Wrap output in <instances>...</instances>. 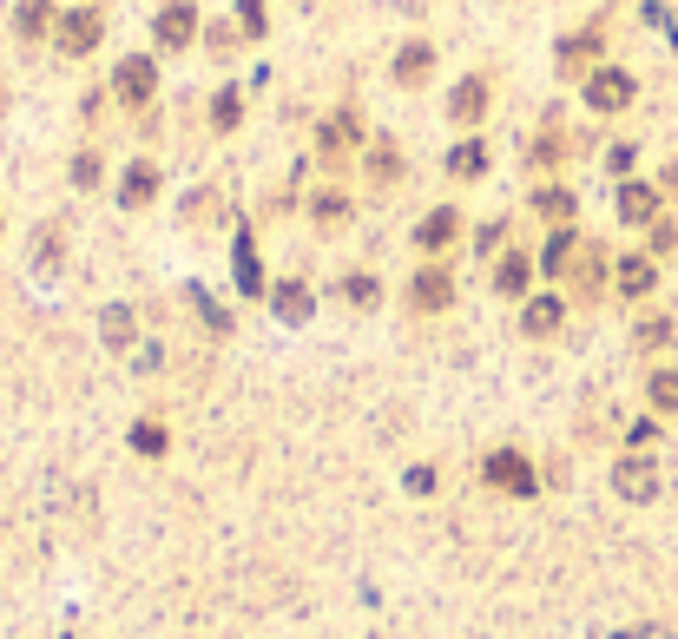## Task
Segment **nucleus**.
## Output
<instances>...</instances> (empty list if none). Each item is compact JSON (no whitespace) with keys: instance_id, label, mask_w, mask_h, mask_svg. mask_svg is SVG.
Wrapping results in <instances>:
<instances>
[{"instance_id":"2","label":"nucleus","mask_w":678,"mask_h":639,"mask_svg":"<svg viewBox=\"0 0 678 639\" xmlns=\"http://www.w3.org/2000/svg\"><path fill=\"white\" fill-rule=\"evenodd\" d=\"M632 93H639V86H632L626 66H593V73H586V106H593V112L632 106Z\"/></svg>"},{"instance_id":"18","label":"nucleus","mask_w":678,"mask_h":639,"mask_svg":"<svg viewBox=\"0 0 678 639\" xmlns=\"http://www.w3.org/2000/svg\"><path fill=\"white\" fill-rule=\"evenodd\" d=\"M652 402H659V409H678V369L652 376Z\"/></svg>"},{"instance_id":"8","label":"nucleus","mask_w":678,"mask_h":639,"mask_svg":"<svg viewBox=\"0 0 678 639\" xmlns=\"http://www.w3.org/2000/svg\"><path fill=\"white\" fill-rule=\"evenodd\" d=\"M152 185H158V165L139 159V165H126V185H119V198H126V205H145V198H152Z\"/></svg>"},{"instance_id":"10","label":"nucleus","mask_w":678,"mask_h":639,"mask_svg":"<svg viewBox=\"0 0 678 639\" xmlns=\"http://www.w3.org/2000/svg\"><path fill=\"white\" fill-rule=\"evenodd\" d=\"M652 205H659V198H652V185H626V192H619V218H626V224H646Z\"/></svg>"},{"instance_id":"6","label":"nucleus","mask_w":678,"mask_h":639,"mask_svg":"<svg viewBox=\"0 0 678 639\" xmlns=\"http://www.w3.org/2000/svg\"><path fill=\"white\" fill-rule=\"evenodd\" d=\"M481 112H488V80H461L455 99H448V119L455 126H481Z\"/></svg>"},{"instance_id":"12","label":"nucleus","mask_w":678,"mask_h":639,"mask_svg":"<svg viewBox=\"0 0 678 639\" xmlns=\"http://www.w3.org/2000/svg\"><path fill=\"white\" fill-rule=\"evenodd\" d=\"M593 53H600V33L593 27L573 33V40H560V66H567V73H580V60H593Z\"/></svg>"},{"instance_id":"14","label":"nucleus","mask_w":678,"mask_h":639,"mask_svg":"<svg viewBox=\"0 0 678 639\" xmlns=\"http://www.w3.org/2000/svg\"><path fill=\"white\" fill-rule=\"evenodd\" d=\"M448 231H455V211H435V218L415 224V244H422V251L428 244H448Z\"/></svg>"},{"instance_id":"15","label":"nucleus","mask_w":678,"mask_h":639,"mask_svg":"<svg viewBox=\"0 0 678 639\" xmlns=\"http://www.w3.org/2000/svg\"><path fill=\"white\" fill-rule=\"evenodd\" d=\"M415 304H422V310L448 304V277L442 271H422V277H415Z\"/></svg>"},{"instance_id":"13","label":"nucleus","mask_w":678,"mask_h":639,"mask_svg":"<svg viewBox=\"0 0 678 639\" xmlns=\"http://www.w3.org/2000/svg\"><path fill=\"white\" fill-rule=\"evenodd\" d=\"M652 488H659V481H652L646 462H626V468H619V495H626V501H646Z\"/></svg>"},{"instance_id":"19","label":"nucleus","mask_w":678,"mask_h":639,"mask_svg":"<svg viewBox=\"0 0 678 639\" xmlns=\"http://www.w3.org/2000/svg\"><path fill=\"white\" fill-rule=\"evenodd\" d=\"M211 126H218V132L237 126V93H218V106H211Z\"/></svg>"},{"instance_id":"4","label":"nucleus","mask_w":678,"mask_h":639,"mask_svg":"<svg viewBox=\"0 0 678 639\" xmlns=\"http://www.w3.org/2000/svg\"><path fill=\"white\" fill-rule=\"evenodd\" d=\"M152 86H158V66L145 60V53H132V60L112 66V93L126 99V106H145V99H152Z\"/></svg>"},{"instance_id":"16","label":"nucleus","mask_w":678,"mask_h":639,"mask_svg":"<svg viewBox=\"0 0 678 639\" xmlns=\"http://www.w3.org/2000/svg\"><path fill=\"white\" fill-rule=\"evenodd\" d=\"M277 310H284V317H303V310H310L303 284H277Z\"/></svg>"},{"instance_id":"7","label":"nucleus","mask_w":678,"mask_h":639,"mask_svg":"<svg viewBox=\"0 0 678 639\" xmlns=\"http://www.w3.org/2000/svg\"><path fill=\"white\" fill-rule=\"evenodd\" d=\"M448 172H455V178H481V172H488V145H481V139H461L455 152H448Z\"/></svg>"},{"instance_id":"9","label":"nucleus","mask_w":678,"mask_h":639,"mask_svg":"<svg viewBox=\"0 0 678 639\" xmlns=\"http://www.w3.org/2000/svg\"><path fill=\"white\" fill-rule=\"evenodd\" d=\"M53 20H60V14H53V0H20V20H14V27L27 33V40H40Z\"/></svg>"},{"instance_id":"25","label":"nucleus","mask_w":678,"mask_h":639,"mask_svg":"<svg viewBox=\"0 0 678 639\" xmlns=\"http://www.w3.org/2000/svg\"><path fill=\"white\" fill-rule=\"evenodd\" d=\"M106 336H112V343H126V336H132V317H126V310H112V317H106Z\"/></svg>"},{"instance_id":"5","label":"nucleus","mask_w":678,"mask_h":639,"mask_svg":"<svg viewBox=\"0 0 678 639\" xmlns=\"http://www.w3.org/2000/svg\"><path fill=\"white\" fill-rule=\"evenodd\" d=\"M435 73V47L428 40H409V47L395 53V86H422Z\"/></svg>"},{"instance_id":"3","label":"nucleus","mask_w":678,"mask_h":639,"mask_svg":"<svg viewBox=\"0 0 678 639\" xmlns=\"http://www.w3.org/2000/svg\"><path fill=\"white\" fill-rule=\"evenodd\" d=\"M152 33H158V47H165V53L191 47V33H198V7H191V0H165L158 20H152Z\"/></svg>"},{"instance_id":"22","label":"nucleus","mask_w":678,"mask_h":639,"mask_svg":"<svg viewBox=\"0 0 678 639\" xmlns=\"http://www.w3.org/2000/svg\"><path fill=\"white\" fill-rule=\"evenodd\" d=\"M534 205H540V211H547V218H567V211H573V198H567V192H540V198H534Z\"/></svg>"},{"instance_id":"26","label":"nucleus","mask_w":678,"mask_h":639,"mask_svg":"<svg viewBox=\"0 0 678 639\" xmlns=\"http://www.w3.org/2000/svg\"><path fill=\"white\" fill-rule=\"evenodd\" d=\"M652 284V264H626V290H646Z\"/></svg>"},{"instance_id":"20","label":"nucleus","mask_w":678,"mask_h":639,"mask_svg":"<svg viewBox=\"0 0 678 639\" xmlns=\"http://www.w3.org/2000/svg\"><path fill=\"white\" fill-rule=\"evenodd\" d=\"M567 251H573V231H560V238L547 244V257H540V264H547V271H560V264H567Z\"/></svg>"},{"instance_id":"24","label":"nucleus","mask_w":678,"mask_h":639,"mask_svg":"<svg viewBox=\"0 0 678 639\" xmlns=\"http://www.w3.org/2000/svg\"><path fill=\"white\" fill-rule=\"evenodd\" d=\"M369 172H376L382 185H389V178H395V152H389V145H382V152H369Z\"/></svg>"},{"instance_id":"1","label":"nucleus","mask_w":678,"mask_h":639,"mask_svg":"<svg viewBox=\"0 0 678 639\" xmlns=\"http://www.w3.org/2000/svg\"><path fill=\"white\" fill-rule=\"evenodd\" d=\"M99 33H106V14H99V7H66V14L53 20V47L79 60V53L99 47Z\"/></svg>"},{"instance_id":"11","label":"nucleus","mask_w":678,"mask_h":639,"mask_svg":"<svg viewBox=\"0 0 678 639\" xmlns=\"http://www.w3.org/2000/svg\"><path fill=\"white\" fill-rule=\"evenodd\" d=\"M488 481H501V488H534V475H527L521 455H494V462H488Z\"/></svg>"},{"instance_id":"21","label":"nucleus","mask_w":678,"mask_h":639,"mask_svg":"<svg viewBox=\"0 0 678 639\" xmlns=\"http://www.w3.org/2000/svg\"><path fill=\"white\" fill-rule=\"evenodd\" d=\"M527 284V257H507L501 264V290H521Z\"/></svg>"},{"instance_id":"23","label":"nucleus","mask_w":678,"mask_h":639,"mask_svg":"<svg viewBox=\"0 0 678 639\" xmlns=\"http://www.w3.org/2000/svg\"><path fill=\"white\" fill-rule=\"evenodd\" d=\"M237 14H244V33H251V40H257V33H264V0H244Z\"/></svg>"},{"instance_id":"17","label":"nucleus","mask_w":678,"mask_h":639,"mask_svg":"<svg viewBox=\"0 0 678 639\" xmlns=\"http://www.w3.org/2000/svg\"><path fill=\"white\" fill-rule=\"evenodd\" d=\"M553 323H560V304H553V297L527 304V330H553Z\"/></svg>"}]
</instances>
